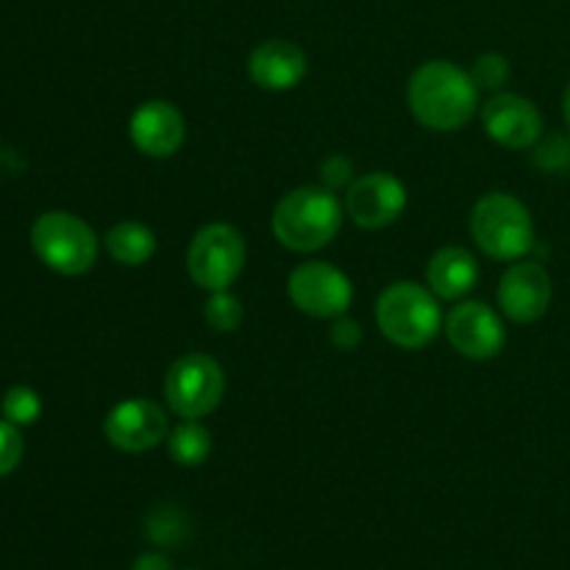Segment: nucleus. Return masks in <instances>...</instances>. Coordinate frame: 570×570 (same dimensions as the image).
<instances>
[{
	"instance_id": "6ab92c4d",
	"label": "nucleus",
	"mask_w": 570,
	"mask_h": 570,
	"mask_svg": "<svg viewBox=\"0 0 570 570\" xmlns=\"http://www.w3.org/2000/svg\"><path fill=\"white\" fill-rule=\"evenodd\" d=\"M0 410H3L6 421L14 423V426H31L39 417V412H42V401H39L37 390L17 384V387H11L9 393L3 395Z\"/></svg>"
},
{
	"instance_id": "2eb2a0df",
	"label": "nucleus",
	"mask_w": 570,
	"mask_h": 570,
	"mask_svg": "<svg viewBox=\"0 0 570 570\" xmlns=\"http://www.w3.org/2000/svg\"><path fill=\"white\" fill-rule=\"evenodd\" d=\"M306 53L289 39H271L262 42L259 48L250 53L248 72L262 89H273V92H284L304 81L306 76Z\"/></svg>"
},
{
	"instance_id": "5701e85b",
	"label": "nucleus",
	"mask_w": 570,
	"mask_h": 570,
	"mask_svg": "<svg viewBox=\"0 0 570 570\" xmlns=\"http://www.w3.org/2000/svg\"><path fill=\"white\" fill-rule=\"evenodd\" d=\"M534 161H538L543 170H568L570 167V142L562 137H551L549 142H543L534 154Z\"/></svg>"
},
{
	"instance_id": "bb28decb",
	"label": "nucleus",
	"mask_w": 570,
	"mask_h": 570,
	"mask_svg": "<svg viewBox=\"0 0 570 570\" xmlns=\"http://www.w3.org/2000/svg\"><path fill=\"white\" fill-rule=\"evenodd\" d=\"M562 111H566V122L570 126V83L566 89V98H562Z\"/></svg>"
},
{
	"instance_id": "4be33fe9",
	"label": "nucleus",
	"mask_w": 570,
	"mask_h": 570,
	"mask_svg": "<svg viewBox=\"0 0 570 570\" xmlns=\"http://www.w3.org/2000/svg\"><path fill=\"white\" fill-rule=\"evenodd\" d=\"M22 460V438L14 423L0 421V476L14 471Z\"/></svg>"
},
{
	"instance_id": "0eeeda50",
	"label": "nucleus",
	"mask_w": 570,
	"mask_h": 570,
	"mask_svg": "<svg viewBox=\"0 0 570 570\" xmlns=\"http://www.w3.org/2000/svg\"><path fill=\"white\" fill-rule=\"evenodd\" d=\"M245 265V239L228 223H212L193 237L187 254L189 276L198 287L220 293L234 284Z\"/></svg>"
},
{
	"instance_id": "a211bd4d",
	"label": "nucleus",
	"mask_w": 570,
	"mask_h": 570,
	"mask_svg": "<svg viewBox=\"0 0 570 570\" xmlns=\"http://www.w3.org/2000/svg\"><path fill=\"white\" fill-rule=\"evenodd\" d=\"M167 451L184 468L204 465L206 456L212 454V434L198 421H184L176 432H170Z\"/></svg>"
},
{
	"instance_id": "ddd939ff",
	"label": "nucleus",
	"mask_w": 570,
	"mask_h": 570,
	"mask_svg": "<svg viewBox=\"0 0 570 570\" xmlns=\"http://www.w3.org/2000/svg\"><path fill=\"white\" fill-rule=\"evenodd\" d=\"M499 304L510 321L534 323L551 304V276L538 262H518L501 276Z\"/></svg>"
},
{
	"instance_id": "f03ea898",
	"label": "nucleus",
	"mask_w": 570,
	"mask_h": 570,
	"mask_svg": "<svg viewBox=\"0 0 570 570\" xmlns=\"http://www.w3.org/2000/svg\"><path fill=\"white\" fill-rule=\"evenodd\" d=\"M343 226V206L332 189L301 187L278 200L273 212V234L278 243L298 254L326 248Z\"/></svg>"
},
{
	"instance_id": "20e7f679",
	"label": "nucleus",
	"mask_w": 570,
	"mask_h": 570,
	"mask_svg": "<svg viewBox=\"0 0 570 570\" xmlns=\"http://www.w3.org/2000/svg\"><path fill=\"white\" fill-rule=\"evenodd\" d=\"M471 234L484 254L501 262L521 259L534 245L532 215L507 193H490L473 206Z\"/></svg>"
},
{
	"instance_id": "393cba45",
	"label": "nucleus",
	"mask_w": 570,
	"mask_h": 570,
	"mask_svg": "<svg viewBox=\"0 0 570 570\" xmlns=\"http://www.w3.org/2000/svg\"><path fill=\"white\" fill-rule=\"evenodd\" d=\"M348 173H351V165L345 159H332L326 161V167H323V178H326L332 187H340V184L348 181Z\"/></svg>"
},
{
	"instance_id": "b1692460",
	"label": "nucleus",
	"mask_w": 570,
	"mask_h": 570,
	"mask_svg": "<svg viewBox=\"0 0 570 570\" xmlns=\"http://www.w3.org/2000/svg\"><path fill=\"white\" fill-rule=\"evenodd\" d=\"M332 343L337 345L340 351H354L356 345L362 343V328H360V323H354V321H340L337 326L332 328Z\"/></svg>"
},
{
	"instance_id": "f8f14e48",
	"label": "nucleus",
	"mask_w": 570,
	"mask_h": 570,
	"mask_svg": "<svg viewBox=\"0 0 570 570\" xmlns=\"http://www.w3.org/2000/svg\"><path fill=\"white\" fill-rule=\"evenodd\" d=\"M484 131L499 145L512 150H523L538 145L543 134V115L532 100L521 95H495L482 109Z\"/></svg>"
},
{
	"instance_id": "f3484780",
	"label": "nucleus",
	"mask_w": 570,
	"mask_h": 570,
	"mask_svg": "<svg viewBox=\"0 0 570 570\" xmlns=\"http://www.w3.org/2000/svg\"><path fill=\"white\" fill-rule=\"evenodd\" d=\"M106 250L117 265L139 267L154 256L156 237L148 226L137 220H122L109 228L106 234Z\"/></svg>"
},
{
	"instance_id": "412c9836",
	"label": "nucleus",
	"mask_w": 570,
	"mask_h": 570,
	"mask_svg": "<svg viewBox=\"0 0 570 570\" xmlns=\"http://www.w3.org/2000/svg\"><path fill=\"white\" fill-rule=\"evenodd\" d=\"M510 61L501 53H482L471 67V78L479 89H501L510 81Z\"/></svg>"
},
{
	"instance_id": "9d476101",
	"label": "nucleus",
	"mask_w": 570,
	"mask_h": 570,
	"mask_svg": "<svg viewBox=\"0 0 570 570\" xmlns=\"http://www.w3.org/2000/svg\"><path fill=\"white\" fill-rule=\"evenodd\" d=\"M406 189L390 173H367L356 178L345 195V212L362 228H384L404 215Z\"/></svg>"
},
{
	"instance_id": "7ed1b4c3",
	"label": "nucleus",
	"mask_w": 570,
	"mask_h": 570,
	"mask_svg": "<svg viewBox=\"0 0 570 570\" xmlns=\"http://www.w3.org/2000/svg\"><path fill=\"white\" fill-rule=\"evenodd\" d=\"M376 323L384 337L399 348H423L440 332L438 298L415 282H395L379 295Z\"/></svg>"
},
{
	"instance_id": "6e6552de",
	"label": "nucleus",
	"mask_w": 570,
	"mask_h": 570,
	"mask_svg": "<svg viewBox=\"0 0 570 570\" xmlns=\"http://www.w3.org/2000/svg\"><path fill=\"white\" fill-rule=\"evenodd\" d=\"M287 293L289 301L312 317L345 315L354 298L348 276L328 262H304L295 267L287 282Z\"/></svg>"
},
{
	"instance_id": "1a4fd4ad",
	"label": "nucleus",
	"mask_w": 570,
	"mask_h": 570,
	"mask_svg": "<svg viewBox=\"0 0 570 570\" xmlns=\"http://www.w3.org/2000/svg\"><path fill=\"white\" fill-rule=\"evenodd\" d=\"M104 434L115 449L126 454H142L167 438V415L148 399L122 401L106 415Z\"/></svg>"
},
{
	"instance_id": "a878e982",
	"label": "nucleus",
	"mask_w": 570,
	"mask_h": 570,
	"mask_svg": "<svg viewBox=\"0 0 570 570\" xmlns=\"http://www.w3.org/2000/svg\"><path fill=\"white\" fill-rule=\"evenodd\" d=\"M131 570H173V568L165 554H159V551H148V554H142L137 562H134Z\"/></svg>"
},
{
	"instance_id": "4468645a",
	"label": "nucleus",
	"mask_w": 570,
	"mask_h": 570,
	"mask_svg": "<svg viewBox=\"0 0 570 570\" xmlns=\"http://www.w3.org/2000/svg\"><path fill=\"white\" fill-rule=\"evenodd\" d=\"M131 142L142 150L145 156L165 159L173 156L184 142V117L167 100H148L139 106L128 122Z\"/></svg>"
},
{
	"instance_id": "39448f33",
	"label": "nucleus",
	"mask_w": 570,
	"mask_h": 570,
	"mask_svg": "<svg viewBox=\"0 0 570 570\" xmlns=\"http://www.w3.org/2000/svg\"><path fill=\"white\" fill-rule=\"evenodd\" d=\"M33 254L61 276H81L98 259V237L70 212H45L31 228Z\"/></svg>"
},
{
	"instance_id": "423d86ee",
	"label": "nucleus",
	"mask_w": 570,
	"mask_h": 570,
	"mask_svg": "<svg viewBox=\"0 0 570 570\" xmlns=\"http://www.w3.org/2000/svg\"><path fill=\"white\" fill-rule=\"evenodd\" d=\"M226 393L223 367L206 354H184L167 371V406L184 421H198L220 406Z\"/></svg>"
},
{
	"instance_id": "dca6fc26",
	"label": "nucleus",
	"mask_w": 570,
	"mask_h": 570,
	"mask_svg": "<svg viewBox=\"0 0 570 570\" xmlns=\"http://www.w3.org/2000/svg\"><path fill=\"white\" fill-rule=\"evenodd\" d=\"M426 278L429 287H432V293L438 295V298L456 301L476 287L479 265L476 259H473V254H468L465 248L451 245V248L438 250V254L432 256Z\"/></svg>"
},
{
	"instance_id": "f257e3e1",
	"label": "nucleus",
	"mask_w": 570,
	"mask_h": 570,
	"mask_svg": "<svg viewBox=\"0 0 570 570\" xmlns=\"http://www.w3.org/2000/svg\"><path fill=\"white\" fill-rule=\"evenodd\" d=\"M406 95L415 120L432 131H456L476 115L479 106V87L471 72L445 59L417 67Z\"/></svg>"
},
{
	"instance_id": "aec40b11",
	"label": "nucleus",
	"mask_w": 570,
	"mask_h": 570,
	"mask_svg": "<svg viewBox=\"0 0 570 570\" xmlns=\"http://www.w3.org/2000/svg\"><path fill=\"white\" fill-rule=\"evenodd\" d=\"M204 315L215 332H234L243 321V304H239L237 295L220 289V293H212V298L206 301Z\"/></svg>"
},
{
	"instance_id": "9b49d317",
	"label": "nucleus",
	"mask_w": 570,
	"mask_h": 570,
	"mask_svg": "<svg viewBox=\"0 0 570 570\" xmlns=\"http://www.w3.org/2000/svg\"><path fill=\"white\" fill-rule=\"evenodd\" d=\"M445 334L449 343L468 360H490L504 348V323L490 306L479 301L454 306L445 317Z\"/></svg>"
}]
</instances>
